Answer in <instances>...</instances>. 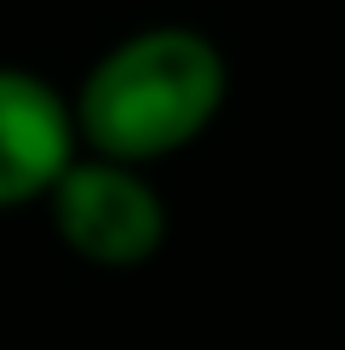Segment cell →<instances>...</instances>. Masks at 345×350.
<instances>
[{
  "label": "cell",
  "instance_id": "3",
  "mask_svg": "<svg viewBox=\"0 0 345 350\" xmlns=\"http://www.w3.org/2000/svg\"><path fill=\"white\" fill-rule=\"evenodd\" d=\"M81 155L69 98L47 75L0 64V213L47 201Z\"/></svg>",
  "mask_w": 345,
  "mask_h": 350
},
{
  "label": "cell",
  "instance_id": "2",
  "mask_svg": "<svg viewBox=\"0 0 345 350\" xmlns=\"http://www.w3.org/2000/svg\"><path fill=\"white\" fill-rule=\"evenodd\" d=\"M52 230L75 258L98 270H138L167 241V201L138 167L75 155L47 196Z\"/></svg>",
  "mask_w": 345,
  "mask_h": 350
},
{
  "label": "cell",
  "instance_id": "1",
  "mask_svg": "<svg viewBox=\"0 0 345 350\" xmlns=\"http://www.w3.org/2000/svg\"><path fill=\"white\" fill-rule=\"evenodd\" d=\"M225 98L230 64L219 40L190 23H150L92 57L69 98V115L81 155L144 172L150 161L190 150L219 121Z\"/></svg>",
  "mask_w": 345,
  "mask_h": 350
}]
</instances>
